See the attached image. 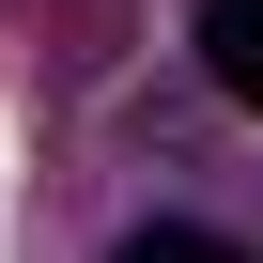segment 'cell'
<instances>
[{"mask_svg":"<svg viewBox=\"0 0 263 263\" xmlns=\"http://www.w3.org/2000/svg\"><path fill=\"white\" fill-rule=\"evenodd\" d=\"M108 263H248V248H217V232H124Z\"/></svg>","mask_w":263,"mask_h":263,"instance_id":"2","label":"cell"},{"mask_svg":"<svg viewBox=\"0 0 263 263\" xmlns=\"http://www.w3.org/2000/svg\"><path fill=\"white\" fill-rule=\"evenodd\" d=\"M201 62L232 108H263V0H201Z\"/></svg>","mask_w":263,"mask_h":263,"instance_id":"1","label":"cell"}]
</instances>
